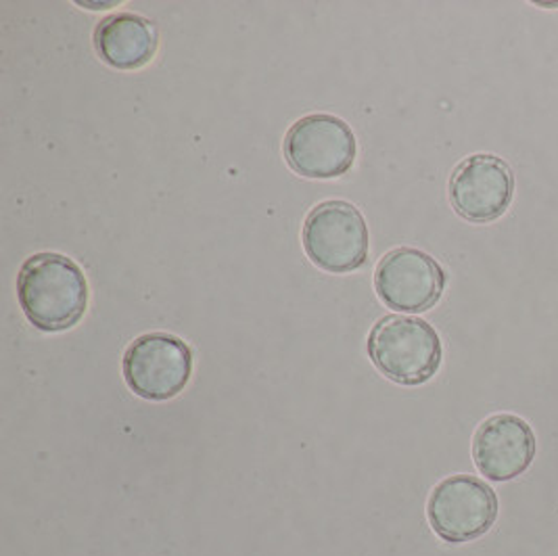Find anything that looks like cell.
I'll return each instance as SVG.
<instances>
[{
  "label": "cell",
  "instance_id": "1",
  "mask_svg": "<svg viewBox=\"0 0 558 556\" xmlns=\"http://www.w3.org/2000/svg\"><path fill=\"white\" fill-rule=\"evenodd\" d=\"M17 300L29 325L45 333H61L84 318L88 280L72 257L36 253L20 268Z\"/></svg>",
  "mask_w": 558,
  "mask_h": 556
},
{
  "label": "cell",
  "instance_id": "11",
  "mask_svg": "<svg viewBox=\"0 0 558 556\" xmlns=\"http://www.w3.org/2000/svg\"><path fill=\"white\" fill-rule=\"evenodd\" d=\"M537 7H546V9H555V7H558V2H537Z\"/></svg>",
  "mask_w": 558,
  "mask_h": 556
},
{
  "label": "cell",
  "instance_id": "4",
  "mask_svg": "<svg viewBox=\"0 0 558 556\" xmlns=\"http://www.w3.org/2000/svg\"><path fill=\"white\" fill-rule=\"evenodd\" d=\"M124 380L143 400L166 402L177 398L193 375L191 348L170 333H147L128 346Z\"/></svg>",
  "mask_w": 558,
  "mask_h": 556
},
{
  "label": "cell",
  "instance_id": "6",
  "mask_svg": "<svg viewBox=\"0 0 558 556\" xmlns=\"http://www.w3.org/2000/svg\"><path fill=\"white\" fill-rule=\"evenodd\" d=\"M498 517L496 492L473 475H452L439 481L427 503L433 531L450 542L464 544L492 530Z\"/></svg>",
  "mask_w": 558,
  "mask_h": 556
},
{
  "label": "cell",
  "instance_id": "7",
  "mask_svg": "<svg viewBox=\"0 0 558 556\" xmlns=\"http://www.w3.org/2000/svg\"><path fill=\"white\" fill-rule=\"evenodd\" d=\"M375 289L383 304L396 312H427L446 289V273L429 253L400 247L387 253L375 270Z\"/></svg>",
  "mask_w": 558,
  "mask_h": 556
},
{
  "label": "cell",
  "instance_id": "2",
  "mask_svg": "<svg viewBox=\"0 0 558 556\" xmlns=\"http://www.w3.org/2000/svg\"><path fill=\"white\" fill-rule=\"evenodd\" d=\"M368 358L387 379L414 387L435 377L444 348L427 321L391 314L371 330Z\"/></svg>",
  "mask_w": 558,
  "mask_h": 556
},
{
  "label": "cell",
  "instance_id": "5",
  "mask_svg": "<svg viewBox=\"0 0 558 556\" xmlns=\"http://www.w3.org/2000/svg\"><path fill=\"white\" fill-rule=\"evenodd\" d=\"M282 152L293 172L304 178L330 180L352 170L357 143L352 128L341 118L312 113L289 128Z\"/></svg>",
  "mask_w": 558,
  "mask_h": 556
},
{
  "label": "cell",
  "instance_id": "10",
  "mask_svg": "<svg viewBox=\"0 0 558 556\" xmlns=\"http://www.w3.org/2000/svg\"><path fill=\"white\" fill-rule=\"evenodd\" d=\"M93 43L109 68L132 72L151 63L159 34L149 20L136 13H116L95 27Z\"/></svg>",
  "mask_w": 558,
  "mask_h": 556
},
{
  "label": "cell",
  "instance_id": "3",
  "mask_svg": "<svg viewBox=\"0 0 558 556\" xmlns=\"http://www.w3.org/2000/svg\"><path fill=\"white\" fill-rule=\"evenodd\" d=\"M304 250L327 273H354L368 259V225L352 203H318L305 218Z\"/></svg>",
  "mask_w": 558,
  "mask_h": 556
},
{
  "label": "cell",
  "instance_id": "9",
  "mask_svg": "<svg viewBox=\"0 0 558 556\" xmlns=\"http://www.w3.org/2000/svg\"><path fill=\"white\" fill-rule=\"evenodd\" d=\"M535 435L517 414H496L480 425L473 439V460L489 481L517 480L535 458Z\"/></svg>",
  "mask_w": 558,
  "mask_h": 556
},
{
  "label": "cell",
  "instance_id": "8",
  "mask_svg": "<svg viewBox=\"0 0 558 556\" xmlns=\"http://www.w3.org/2000/svg\"><path fill=\"white\" fill-rule=\"evenodd\" d=\"M448 193L460 218L485 225L498 220L510 207L514 197V177L505 159L477 153L458 164Z\"/></svg>",
  "mask_w": 558,
  "mask_h": 556
}]
</instances>
